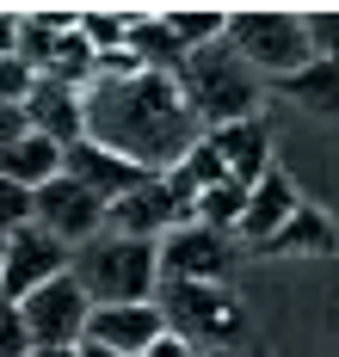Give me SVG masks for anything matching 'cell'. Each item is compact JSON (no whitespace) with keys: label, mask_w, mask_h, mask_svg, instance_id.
Here are the masks:
<instances>
[{"label":"cell","mask_w":339,"mask_h":357,"mask_svg":"<svg viewBox=\"0 0 339 357\" xmlns=\"http://www.w3.org/2000/svg\"><path fill=\"white\" fill-rule=\"evenodd\" d=\"M86 142L123 154L142 173H173L204 142V123L191 117L179 80L136 74V80H93L86 86Z\"/></svg>","instance_id":"cell-1"},{"label":"cell","mask_w":339,"mask_h":357,"mask_svg":"<svg viewBox=\"0 0 339 357\" xmlns=\"http://www.w3.org/2000/svg\"><path fill=\"white\" fill-rule=\"evenodd\" d=\"M75 284L86 289L93 308H123V302H154L160 296V247L154 241H123L99 234L75 252Z\"/></svg>","instance_id":"cell-2"},{"label":"cell","mask_w":339,"mask_h":357,"mask_svg":"<svg viewBox=\"0 0 339 357\" xmlns=\"http://www.w3.org/2000/svg\"><path fill=\"white\" fill-rule=\"evenodd\" d=\"M179 93H186L191 117H197L204 130H223V123H241V117H259V74L228 50V37H223V43H210V50H191V56H186Z\"/></svg>","instance_id":"cell-3"},{"label":"cell","mask_w":339,"mask_h":357,"mask_svg":"<svg viewBox=\"0 0 339 357\" xmlns=\"http://www.w3.org/2000/svg\"><path fill=\"white\" fill-rule=\"evenodd\" d=\"M154 308L167 314V333H179L191 351H234L247 339V308L228 284H160Z\"/></svg>","instance_id":"cell-4"},{"label":"cell","mask_w":339,"mask_h":357,"mask_svg":"<svg viewBox=\"0 0 339 357\" xmlns=\"http://www.w3.org/2000/svg\"><path fill=\"white\" fill-rule=\"evenodd\" d=\"M228 50L253 74H265V80H290L296 68L315 62L302 13H284V6H241V13H228Z\"/></svg>","instance_id":"cell-5"},{"label":"cell","mask_w":339,"mask_h":357,"mask_svg":"<svg viewBox=\"0 0 339 357\" xmlns=\"http://www.w3.org/2000/svg\"><path fill=\"white\" fill-rule=\"evenodd\" d=\"M19 314H25V333H31V345H86L93 302H86V289L75 284V271H62L56 284L31 289V296L19 302Z\"/></svg>","instance_id":"cell-6"},{"label":"cell","mask_w":339,"mask_h":357,"mask_svg":"<svg viewBox=\"0 0 339 357\" xmlns=\"http://www.w3.org/2000/svg\"><path fill=\"white\" fill-rule=\"evenodd\" d=\"M105 215H112L105 197H93L80 178L62 173V178H50V185L38 191V215H31V222H38L43 234H56L62 247L80 252L86 241H99V234H105Z\"/></svg>","instance_id":"cell-7"},{"label":"cell","mask_w":339,"mask_h":357,"mask_svg":"<svg viewBox=\"0 0 339 357\" xmlns=\"http://www.w3.org/2000/svg\"><path fill=\"white\" fill-rule=\"evenodd\" d=\"M234 265V234L186 222L160 241V284H223Z\"/></svg>","instance_id":"cell-8"},{"label":"cell","mask_w":339,"mask_h":357,"mask_svg":"<svg viewBox=\"0 0 339 357\" xmlns=\"http://www.w3.org/2000/svg\"><path fill=\"white\" fill-rule=\"evenodd\" d=\"M0 252H6V302H13V308H19L31 289L56 284V278L75 265V247H62L56 234H43L38 222H31V228H19V234H6Z\"/></svg>","instance_id":"cell-9"},{"label":"cell","mask_w":339,"mask_h":357,"mask_svg":"<svg viewBox=\"0 0 339 357\" xmlns=\"http://www.w3.org/2000/svg\"><path fill=\"white\" fill-rule=\"evenodd\" d=\"M154 339H167V314L154 302H123V308H93L86 345H105L117 357H142Z\"/></svg>","instance_id":"cell-10"},{"label":"cell","mask_w":339,"mask_h":357,"mask_svg":"<svg viewBox=\"0 0 339 357\" xmlns=\"http://www.w3.org/2000/svg\"><path fill=\"white\" fill-rule=\"evenodd\" d=\"M204 142L216 148L223 173L234 185H247V191L271 173V123L265 117H241V123H223V130H204Z\"/></svg>","instance_id":"cell-11"},{"label":"cell","mask_w":339,"mask_h":357,"mask_svg":"<svg viewBox=\"0 0 339 357\" xmlns=\"http://www.w3.org/2000/svg\"><path fill=\"white\" fill-rule=\"evenodd\" d=\"M62 173L80 178L93 197H105V204H117V197H130V191H142L154 173H142V167H130L123 154H112V148H99V142H75V148H62Z\"/></svg>","instance_id":"cell-12"},{"label":"cell","mask_w":339,"mask_h":357,"mask_svg":"<svg viewBox=\"0 0 339 357\" xmlns=\"http://www.w3.org/2000/svg\"><path fill=\"white\" fill-rule=\"evenodd\" d=\"M25 130L50 136L56 148L86 142V93L62 86V80H38V86H31V99H25Z\"/></svg>","instance_id":"cell-13"},{"label":"cell","mask_w":339,"mask_h":357,"mask_svg":"<svg viewBox=\"0 0 339 357\" xmlns=\"http://www.w3.org/2000/svg\"><path fill=\"white\" fill-rule=\"evenodd\" d=\"M296 210H302L296 185H290V178L278 173V167H271V173H265L259 185L247 191V215H241V241L265 252L271 241H278V234H284V222H290Z\"/></svg>","instance_id":"cell-14"},{"label":"cell","mask_w":339,"mask_h":357,"mask_svg":"<svg viewBox=\"0 0 339 357\" xmlns=\"http://www.w3.org/2000/svg\"><path fill=\"white\" fill-rule=\"evenodd\" d=\"M123 50L142 62V74H167V80H179V68H186V43L173 37V25H167V13H136L130 19V37H123Z\"/></svg>","instance_id":"cell-15"},{"label":"cell","mask_w":339,"mask_h":357,"mask_svg":"<svg viewBox=\"0 0 339 357\" xmlns=\"http://www.w3.org/2000/svg\"><path fill=\"white\" fill-rule=\"evenodd\" d=\"M290 105L302 111H321V117H333L339 123V56H315L308 68H296L290 80H271Z\"/></svg>","instance_id":"cell-16"},{"label":"cell","mask_w":339,"mask_h":357,"mask_svg":"<svg viewBox=\"0 0 339 357\" xmlns=\"http://www.w3.org/2000/svg\"><path fill=\"white\" fill-rule=\"evenodd\" d=\"M0 173L13 178V185H25V191H43L50 178H62V148L50 142V136H38V130H25L19 142L0 154Z\"/></svg>","instance_id":"cell-17"},{"label":"cell","mask_w":339,"mask_h":357,"mask_svg":"<svg viewBox=\"0 0 339 357\" xmlns=\"http://www.w3.org/2000/svg\"><path fill=\"white\" fill-rule=\"evenodd\" d=\"M265 252H302V259H327V252H339V222H333L327 210H315V204H302V210L284 222V234H278Z\"/></svg>","instance_id":"cell-18"},{"label":"cell","mask_w":339,"mask_h":357,"mask_svg":"<svg viewBox=\"0 0 339 357\" xmlns=\"http://www.w3.org/2000/svg\"><path fill=\"white\" fill-rule=\"evenodd\" d=\"M241 215H247V185H210V191H197V210L191 222H204V228H216V234H241Z\"/></svg>","instance_id":"cell-19"},{"label":"cell","mask_w":339,"mask_h":357,"mask_svg":"<svg viewBox=\"0 0 339 357\" xmlns=\"http://www.w3.org/2000/svg\"><path fill=\"white\" fill-rule=\"evenodd\" d=\"M167 25H173V37L186 50H210V43L228 37V13H216V6H179V13H167Z\"/></svg>","instance_id":"cell-20"},{"label":"cell","mask_w":339,"mask_h":357,"mask_svg":"<svg viewBox=\"0 0 339 357\" xmlns=\"http://www.w3.org/2000/svg\"><path fill=\"white\" fill-rule=\"evenodd\" d=\"M130 19H136V13H80V37L93 43V56H105V50H123V37H130Z\"/></svg>","instance_id":"cell-21"},{"label":"cell","mask_w":339,"mask_h":357,"mask_svg":"<svg viewBox=\"0 0 339 357\" xmlns=\"http://www.w3.org/2000/svg\"><path fill=\"white\" fill-rule=\"evenodd\" d=\"M31 215H38V191H25V185H13L0 173V241L19 234V228H31Z\"/></svg>","instance_id":"cell-22"},{"label":"cell","mask_w":339,"mask_h":357,"mask_svg":"<svg viewBox=\"0 0 339 357\" xmlns=\"http://www.w3.org/2000/svg\"><path fill=\"white\" fill-rule=\"evenodd\" d=\"M302 31H308V50H315V56H339V6L302 13Z\"/></svg>","instance_id":"cell-23"},{"label":"cell","mask_w":339,"mask_h":357,"mask_svg":"<svg viewBox=\"0 0 339 357\" xmlns=\"http://www.w3.org/2000/svg\"><path fill=\"white\" fill-rule=\"evenodd\" d=\"M31 86H38V74L25 68L19 56H0V105H19V111H25Z\"/></svg>","instance_id":"cell-24"},{"label":"cell","mask_w":339,"mask_h":357,"mask_svg":"<svg viewBox=\"0 0 339 357\" xmlns=\"http://www.w3.org/2000/svg\"><path fill=\"white\" fill-rule=\"evenodd\" d=\"M0 357H31V333L13 302H0Z\"/></svg>","instance_id":"cell-25"},{"label":"cell","mask_w":339,"mask_h":357,"mask_svg":"<svg viewBox=\"0 0 339 357\" xmlns=\"http://www.w3.org/2000/svg\"><path fill=\"white\" fill-rule=\"evenodd\" d=\"M19 136H25V111H19V105H0V154L19 142Z\"/></svg>","instance_id":"cell-26"},{"label":"cell","mask_w":339,"mask_h":357,"mask_svg":"<svg viewBox=\"0 0 339 357\" xmlns=\"http://www.w3.org/2000/svg\"><path fill=\"white\" fill-rule=\"evenodd\" d=\"M142 357H197V351H191V345L179 339V333H167V339H154V345H149Z\"/></svg>","instance_id":"cell-27"},{"label":"cell","mask_w":339,"mask_h":357,"mask_svg":"<svg viewBox=\"0 0 339 357\" xmlns=\"http://www.w3.org/2000/svg\"><path fill=\"white\" fill-rule=\"evenodd\" d=\"M0 56H19V13H0Z\"/></svg>","instance_id":"cell-28"},{"label":"cell","mask_w":339,"mask_h":357,"mask_svg":"<svg viewBox=\"0 0 339 357\" xmlns=\"http://www.w3.org/2000/svg\"><path fill=\"white\" fill-rule=\"evenodd\" d=\"M31 357H80V345H31Z\"/></svg>","instance_id":"cell-29"},{"label":"cell","mask_w":339,"mask_h":357,"mask_svg":"<svg viewBox=\"0 0 339 357\" xmlns=\"http://www.w3.org/2000/svg\"><path fill=\"white\" fill-rule=\"evenodd\" d=\"M80 357H117V351H105V345H80Z\"/></svg>","instance_id":"cell-30"},{"label":"cell","mask_w":339,"mask_h":357,"mask_svg":"<svg viewBox=\"0 0 339 357\" xmlns=\"http://www.w3.org/2000/svg\"><path fill=\"white\" fill-rule=\"evenodd\" d=\"M0 302H6V252H0Z\"/></svg>","instance_id":"cell-31"},{"label":"cell","mask_w":339,"mask_h":357,"mask_svg":"<svg viewBox=\"0 0 339 357\" xmlns=\"http://www.w3.org/2000/svg\"><path fill=\"white\" fill-rule=\"evenodd\" d=\"M197 357H234V351H197Z\"/></svg>","instance_id":"cell-32"},{"label":"cell","mask_w":339,"mask_h":357,"mask_svg":"<svg viewBox=\"0 0 339 357\" xmlns=\"http://www.w3.org/2000/svg\"><path fill=\"white\" fill-rule=\"evenodd\" d=\"M247 357H271V351H247Z\"/></svg>","instance_id":"cell-33"}]
</instances>
